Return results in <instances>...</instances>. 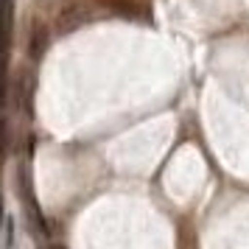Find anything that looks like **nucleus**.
Masks as SVG:
<instances>
[{
	"label": "nucleus",
	"instance_id": "1",
	"mask_svg": "<svg viewBox=\"0 0 249 249\" xmlns=\"http://www.w3.org/2000/svg\"><path fill=\"white\" fill-rule=\"evenodd\" d=\"M87 20H90V14L84 12L81 6H76V3H68V6L59 12V17H56V28L62 31V34H70V31L81 28Z\"/></svg>",
	"mask_w": 249,
	"mask_h": 249
},
{
	"label": "nucleus",
	"instance_id": "2",
	"mask_svg": "<svg viewBox=\"0 0 249 249\" xmlns=\"http://www.w3.org/2000/svg\"><path fill=\"white\" fill-rule=\"evenodd\" d=\"M45 51H48V28L36 20V23L31 25V31H28V56L39 59Z\"/></svg>",
	"mask_w": 249,
	"mask_h": 249
},
{
	"label": "nucleus",
	"instance_id": "3",
	"mask_svg": "<svg viewBox=\"0 0 249 249\" xmlns=\"http://www.w3.org/2000/svg\"><path fill=\"white\" fill-rule=\"evenodd\" d=\"M48 249H65V247H56V244H53V247H48Z\"/></svg>",
	"mask_w": 249,
	"mask_h": 249
}]
</instances>
